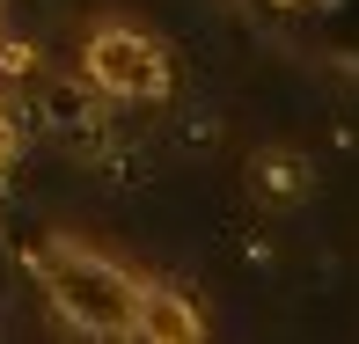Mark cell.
Instances as JSON below:
<instances>
[{"instance_id": "obj_3", "label": "cell", "mask_w": 359, "mask_h": 344, "mask_svg": "<svg viewBox=\"0 0 359 344\" xmlns=\"http://www.w3.org/2000/svg\"><path fill=\"white\" fill-rule=\"evenodd\" d=\"M133 337H140V344H198V337H205V315H198V301H191L184 286L147 278L140 315H133Z\"/></svg>"}, {"instance_id": "obj_6", "label": "cell", "mask_w": 359, "mask_h": 344, "mask_svg": "<svg viewBox=\"0 0 359 344\" xmlns=\"http://www.w3.org/2000/svg\"><path fill=\"white\" fill-rule=\"evenodd\" d=\"M242 8H250L257 22H308L323 0H242Z\"/></svg>"}, {"instance_id": "obj_1", "label": "cell", "mask_w": 359, "mask_h": 344, "mask_svg": "<svg viewBox=\"0 0 359 344\" xmlns=\"http://www.w3.org/2000/svg\"><path fill=\"white\" fill-rule=\"evenodd\" d=\"M29 271H37V293L59 315V330L95 337V344H125L133 337L147 271H133L125 256L95 249L88 235H44L37 249H29Z\"/></svg>"}, {"instance_id": "obj_4", "label": "cell", "mask_w": 359, "mask_h": 344, "mask_svg": "<svg viewBox=\"0 0 359 344\" xmlns=\"http://www.w3.org/2000/svg\"><path fill=\"white\" fill-rule=\"evenodd\" d=\"M242 184H250V198L264 212H293L316 191V169H308V154H293V146H257L250 169H242Z\"/></svg>"}, {"instance_id": "obj_5", "label": "cell", "mask_w": 359, "mask_h": 344, "mask_svg": "<svg viewBox=\"0 0 359 344\" xmlns=\"http://www.w3.org/2000/svg\"><path fill=\"white\" fill-rule=\"evenodd\" d=\"M22 154H29V118H22V103H15V88H0V184L15 176Z\"/></svg>"}, {"instance_id": "obj_7", "label": "cell", "mask_w": 359, "mask_h": 344, "mask_svg": "<svg viewBox=\"0 0 359 344\" xmlns=\"http://www.w3.org/2000/svg\"><path fill=\"white\" fill-rule=\"evenodd\" d=\"M0 44H8V0H0Z\"/></svg>"}, {"instance_id": "obj_2", "label": "cell", "mask_w": 359, "mask_h": 344, "mask_svg": "<svg viewBox=\"0 0 359 344\" xmlns=\"http://www.w3.org/2000/svg\"><path fill=\"white\" fill-rule=\"evenodd\" d=\"M74 74L118 110H147V103H169L176 95L169 37H154L133 15H95V22L81 29V44H74Z\"/></svg>"}]
</instances>
